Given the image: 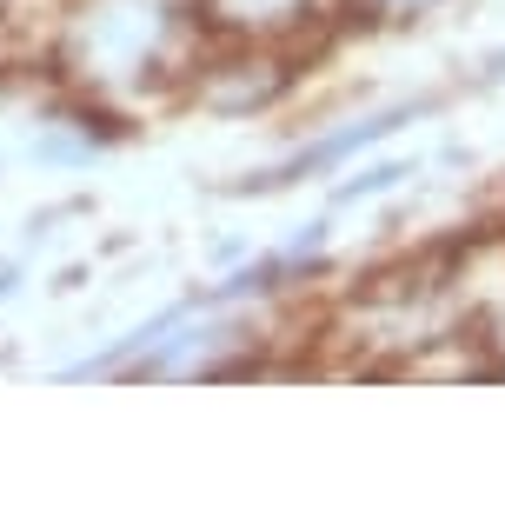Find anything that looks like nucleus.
<instances>
[{"mask_svg":"<svg viewBox=\"0 0 505 512\" xmlns=\"http://www.w3.org/2000/svg\"><path fill=\"white\" fill-rule=\"evenodd\" d=\"M206 54L193 0H60L47 60L80 100L133 107L180 94Z\"/></svg>","mask_w":505,"mask_h":512,"instance_id":"f257e3e1","label":"nucleus"},{"mask_svg":"<svg viewBox=\"0 0 505 512\" xmlns=\"http://www.w3.org/2000/svg\"><path fill=\"white\" fill-rule=\"evenodd\" d=\"M206 40H253V47H300L319 20L333 14V0H193Z\"/></svg>","mask_w":505,"mask_h":512,"instance_id":"f03ea898","label":"nucleus"},{"mask_svg":"<svg viewBox=\"0 0 505 512\" xmlns=\"http://www.w3.org/2000/svg\"><path fill=\"white\" fill-rule=\"evenodd\" d=\"M406 120V107H393V114H373V120H353L346 133H333V140H319V147H306V153H293L286 167H273L266 173V187H286V180H300V173H319V167H339L346 153H359V147H373V140H386V133Z\"/></svg>","mask_w":505,"mask_h":512,"instance_id":"7ed1b4c3","label":"nucleus"},{"mask_svg":"<svg viewBox=\"0 0 505 512\" xmlns=\"http://www.w3.org/2000/svg\"><path fill=\"white\" fill-rule=\"evenodd\" d=\"M366 14H386V20H406V14H426V7H439V0H359Z\"/></svg>","mask_w":505,"mask_h":512,"instance_id":"20e7f679","label":"nucleus"},{"mask_svg":"<svg viewBox=\"0 0 505 512\" xmlns=\"http://www.w3.org/2000/svg\"><path fill=\"white\" fill-rule=\"evenodd\" d=\"M492 353L505 360V300H499V320H492Z\"/></svg>","mask_w":505,"mask_h":512,"instance_id":"39448f33","label":"nucleus"}]
</instances>
